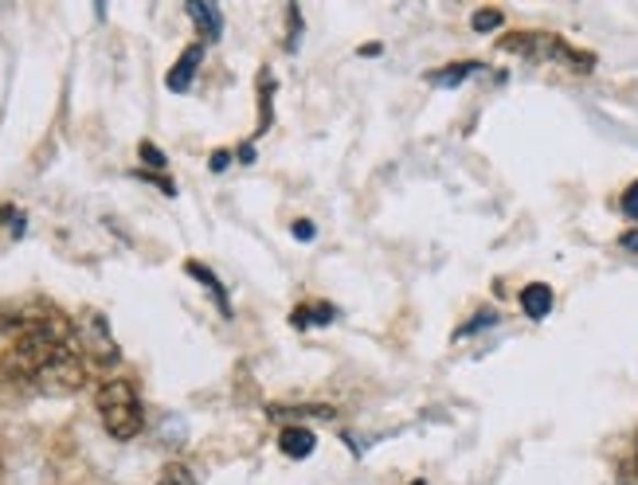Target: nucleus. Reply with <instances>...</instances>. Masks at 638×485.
Masks as SVG:
<instances>
[{
  "label": "nucleus",
  "instance_id": "nucleus-1",
  "mask_svg": "<svg viewBox=\"0 0 638 485\" xmlns=\"http://www.w3.org/2000/svg\"><path fill=\"white\" fill-rule=\"evenodd\" d=\"M99 415H102V427L117 442H130L142 435V399H137L130 380H107L99 387Z\"/></svg>",
  "mask_w": 638,
  "mask_h": 485
},
{
  "label": "nucleus",
  "instance_id": "nucleus-2",
  "mask_svg": "<svg viewBox=\"0 0 638 485\" xmlns=\"http://www.w3.org/2000/svg\"><path fill=\"white\" fill-rule=\"evenodd\" d=\"M32 384L47 396H75L82 384H87V372H82L79 349H64L59 357H52L44 369L32 376Z\"/></svg>",
  "mask_w": 638,
  "mask_h": 485
},
{
  "label": "nucleus",
  "instance_id": "nucleus-3",
  "mask_svg": "<svg viewBox=\"0 0 638 485\" xmlns=\"http://www.w3.org/2000/svg\"><path fill=\"white\" fill-rule=\"evenodd\" d=\"M75 349L87 352L94 364H102V369H110V364H117V345H114V332H110L107 317L99 314V309H87V314L75 322Z\"/></svg>",
  "mask_w": 638,
  "mask_h": 485
},
{
  "label": "nucleus",
  "instance_id": "nucleus-4",
  "mask_svg": "<svg viewBox=\"0 0 638 485\" xmlns=\"http://www.w3.org/2000/svg\"><path fill=\"white\" fill-rule=\"evenodd\" d=\"M200 59H204V47L200 44H192V47H184V55L177 59V67L169 71V90H177V94H184V90L192 87V79H197V67H200Z\"/></svg>",
  "mask_w": 638,
  "mask_h": 485
},
{
  "label": "nucleus",
  "instance_id": "nucleus-5",
  "mask_svg": "<svg viewBox=\"0 0 638 485\" xmlns=\"http://www.w3.org/2000/svg\"><path fill=\"white\" fill-rule=\"evenodd\" d=\"M279 447H282L287 459H310L314 447H317V439H314V431H306V427H287L282 439H279Z\"/></svg>",
  "mask_w": 638,
  "mask_h": 485
},
{
  "label": "nucleus",
  "instance_id": "nucleus-6",
  "mask_svg": "<svg viewBox=\"0 0 638 485\" xmlns=\"http://www.w3.org/2000/svg\"><path fill=\"white\" fill-rule=\"evenodd\" d=\"M522 309L533 317V322H540V317L552 314V290L545 286V282H533V286L522 290Z\"/></svg>",
  "mask_w": 638,
  "mask_h": 485
},
{
  "label": "nucleus",
  "instance_id": "nucleus-7",
  "mask_svg": "<svg viewBox=\"0 0 638 485\" xmlns=\"http://www.w3.org/2000/svg\"><path fill=\"white\" fill-rule=\"evenodd\" d=\"M189 16L197 20V27L204 32L208 40H220V32H224V16H220L216 4H204V0H189Z\"/></svg>",
  "mask_w": 638,
  "mask_h": 485
},
{
  "label": "nucleus",
  "instance_id": "nucleus-8",
  "mask_svg": "<svg viewBox=\"0 0 638 485\" xmlns=\"http://www.w3.org/2000/svg\"><path fill=\"white\" fill-rule=\"evenodd\" d=\"M189 274H192V279L200 282V286L208 290V294L216 297L220 314H224V317H232V306H227V294H224V286H220V279H216V274H212V270H208V267H200V262H189Z\"/></svg>",
  "mask_w": 638,
  "mask_h": 485
},
{
  "label": "nucleus",
  "instance_id": "nucleus-9",
  "mask_svg": "<svg viewBox=\"0 0 638 485\" xmlns=\"http://www.w3.org/2000/svg\"><path fill=\"white\" fill-rule=\"evenodd\" d=\"M474 71H478V64H455V67H447V71H432L427 82H435V87H459V82L470 79Z\"/></svg>",
  "mask_w": 638,
  "mask_h": 485
},
{
  "label": "nucleus",
  "instance_id": "nucleus-10",
  "mask_svg": "<svg viewBox=\"0 0 638 485\" xmlns=\"http://www.w3.org/2000/svg\"><path fill=\"white\" fill-rule=\"evenodd\" d=\"M333 317H337V309H329V306H317V309H302L298 306L294 309V325L302 329V325H329Z\"/></svg>",
  "mask_w": 638,
  "mask_h": 485
},
{
  "label": "nucleus",
  "instance_id": "nucleus-11",
  "mask_svg": "<svg viewBox=\"0 0 638 485\" xmlns=\"http://www.w3.org/2000/svg\"><path fill=\"white\" fill-rule=\"evenodd\" d=\"M502 20L505 16L497 9H478L470 24H474V32H494V27H502Z\"/></svg>",
  "mask_w": 638,
  "mask_h": 485
},
{
  "label": "nucleus",
  "instance_id": "nucleus-12",
  "mask_svg": "<svg viewBox=\"0 0 638 485\" xmlns=\"http://www.w3.org/2000/svg\"><path fill=\"white\" fill-rule=\"evenodd\" d=\"M157 485H197V482H192V474H189L184 466H169V470H165V477H161Z\"/></svg>",
  "mask_w": 638,
  "mask_h": 485
},
{
  "label": "nucleus",
  "instance_id": "nucleus-13",
  "mask_svg": "<svg viewBox=\"0 0 638 485\" xmlns=\"http://www.w3.org/2000/svg\"><path fill=\"white\" fill-rule=\"evenodd\" d=\"M142 161L149 165V169H165V154L154 142H142Z\"/></svg>",
  "mask_w": 638,
  "mask_h": 485
},
{
  "label": "nucleus",
  "instance_id": "nucleus-14",
  "mask_svg": "<svg viewBox=\"0 0 638 485\" xmlns=\"http://www.w3.org/2000/svg\"><path fill=\"white\" fill-rule=\"evenodd\" d=\"M623 212H627V219H638V180L623 192Z\"/></svg>",
  "mask_w": 638,
  "mask_h": 485
},
{
  "label": "nucleus",
  "instance_id": "nucleus-15",
  "mask_svg": "<svg viewBox=\"0 0 638 485\" xmlns=\"http://www.w3.org/2000/svg\"><path fill=\"white\" fill-rule=\"evenodd\" d=\"M287 16H290V40H287V47L294 52V47H298V32H302V27H298V9H287Z\"/></svg>",
  "mask_w": 638,
  "mask_h": 485
},
{
  "label": "nucleus",
  "instance_id": "nucleus-16",
  "mask_svg": "<svg viewBox=\"0 0 638 485\" xmlns=\"http://www.w3.org/2000/svg\"><path fill=\"white\" fill-rule=\"evenodd\" d=\"M619 247H623V251H630V255H638V227H635V232H623Z\"/></svg>",
  "mask_w": 638,
  "mask_h": 485
},
{
  "label": "nucleus",
  "instance_id": "nucleus-17",
  "mask_svg": "<svg viewBox=\"0 0 638 485\" xmlns=\"http://www.w3.org/2000/svg\"><path fill=\"white\" fill-rule=\"evenodd\" d=\"M294 235H298V239H314V224H306V219H298V224H294Z\"/></svg>",
  "mask_w": 638,
  "mask_h": 485
},
{
  "label": "nucleus",
  "instance_id": "nucleus-18",
  "mask_svg": "<svg viewBox=\"0 0 638 485\" xmlns=\"http://www.w3.org/2000/svg\"><path fill=\"white\" fill-rule=\"evenodd\" d=\"M227 157H232V154H224V149H220V154H212V169H227Z\"/></svg>",
  "mask_w": 638,
  "mask_h": 485
},
{
  "label": "nucleus",
  "instance_id": "nucleus-19",
  "mask_svg": "<svg viewBox=\"0 0 638 485\" xmlns=\"http://www.w3.org/2000/svg\"><path fill=\"white\" fill-rule=\"evenodd\" d=\"M630 470H635V477H638V447H635V459H630Z\"/></svg>",
  "mask_w": 638,
  "mask_h": 485
},
{
  "label": "nucleus",
  "instance_id": "nucleus-20",
  "mask_svg": "<svg viewBox=\"0 0 638 485\" xmlns=\"http://www.w3.org/2000/svg\"><path fill=\"white\" fill-rule=\"evenodd\" d=\"M412 485H427V482H412Z\"/></svg>",
  "mask_w": 638,
  "mask_h": 485
}]
</instances>
